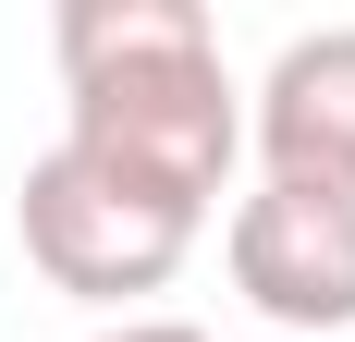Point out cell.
<instances>
[{
  "instance_id": "5",
  "label": "cell",
  "mask_w": 355,
  "mask_h": 342,
  "mask_svg": "<svg viewBox=\"0 0 355 342\" xmlns=\"http://www.w3.org/2000/svg\"><path fill=\"white\" fill-rule=\"evenodd\" d=\"M98 342H209V330H184V318H123V330H98Z\"/></svg>"
},
{
  "instance_id": "2",
  "label": "cell",
  "mask_w": 355,
  "mask_h": 342,
  "mask_svg": "<svg viewBox=\"0 0 355 342\" xmlns=\"http://www.w3.org/2000/svg\"><path fill=\"white\" fill-rule=\"evenodd\" d=\"M12 220H25L37 281H49V294H86V306L159 294V281L196 257V208H172L159 183H135V171L86 159V147H49V159H25V196H12Z\"/></svg>"
},
{
  "instance_id": "3",
  "label": "cell",
  "mask_w": 355,
  "mask_h": 342,
  "mask_svg": "<svg viewBox=\"0 0 355 342\" xmlns=\"http://www.w3.org/2000/svg\"><path fill=\"white\" fill-rule=\"evenodd\" d=\"M233 294L270 330H355V196L331 183H257L233 208Z\"/></svg>"
},
{
  "instance_id": "1",
  "label": "cell",
  "mask_w": 355,
  "mask_h": 342,
  "mask_svg": "<svg viewBox=\"0 0 355 342\" xmlns=\"http://www.w3.org/2000/svg\"><path fill=\"white\" fill-rule=\"evenodd\" d=\"M49 49H62V110H73L62 147L135 171L209 220V196L245 159V98L220 73V25L196 0H62Z\"/></svg>"
},
{
  "instance_id": "4",
  "label": "cell",
  "mask_w": 355,
  "mask_h": 342,
  "mask_svg": "<svg viewBox=\"0 0 355 342\" xmlns=\"http://www.w3.org/2000/svg\"><path fill=\"white\" fill-rule=\"evenodd\" d=\"M270 183H331L355 196V25L319 37H282V62L257 73V110H245Z\"/></svg>"
}]
</instances>
